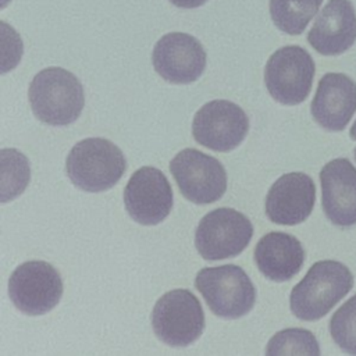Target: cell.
I'll use <instances>...</instances> for the list:
<instances>
[{"label": "cell", "mask_w": 356, "mask_h": 356, "mask_svg": "<svg viewBox=\"0 0 356 356\" xmlns=\"http://www.w3.org/2000/svg\"><path fill=\"white\" fill-rule=\"evenodd\" d=\"M1 202L17 197L26 188L31 171L26 157L15 149H3L1 153Z\"/></svg>", "instance_id": "19"}, {"label": "cell", "mask_w": 356, "mask_h": 356, "mask_svg": "<svg viewBox=\"0 0 356 356\" xmlns=\"http://www.w3.org/2000/svg\"><path fill=\"white\" fill-rule=\"evenodd\" d=\"M156 337L170 346H186L204 330V313L200 300L189 289H172L164 293L152 312Z\"/></svg>", "instance_id": "6"}, {"label": "cell", "mask_w": 356, "mask_h": 356, "mask_svg": "<svg viewBox=\"0 0 356 356\" xmlns=\"http://www.w3.org/2000/svg\"><path fill=\"white\" fill-rule=\"evenodd\" d=\"M254 261L266 278L284 282L300 271L305 249L293 235L273 231L259 239L254 248Z\"/></svg>", "instance_id": "17"}, {"label": "cell", "mask_w": 356, "mask_h": 356, "mask_svg": "<svg viewBox=\"0 0 356 356\" xmlns=\"http://www.w3.org/2000/svg\"><path fill=\"white\" fill-rule=\"evenodd\" d=\"M349 138L352 140H356V121L353 122V125L350 127V131H349Z\"/></svg>", "instance_id": "23"}, {"label": "cell", "mask_w": 356, "mask_h": 356, "mask_svg": "<svg viewBox=\"0 0 356 356\" xmlns=\"http://www.w3.org/2000/svg\"><path fill=\"white\" fill-rule=\"evenodd\" d=\"M28 99L39 121L57 127L74 122L85 106L82 83L60 67L39 71L29 83Z\"/></svg>", "instance_id": "2"}, {"label": "cell", "mask_w": 356, "mask_h": 356, "mask_svg": "<svg viewBox=\"0 0 356 356\" xmlns=\"http://www.w3.org/2000/svg\"><path fill=\"white\" fill-rule=\"evenodd\" d=\"M63 291L60 273L43 260H29L19 264L8 278L11 302L28 316L50 312L60 302Z\"/></svg>", "instance_id": "9"}, {"label": "cell", "mask_w": 356, "mask_h": 356, "mask_svg": "<svg viewBox=\"0 0 356 356\" xmlns=\"http://www.w3.org/2000/svg\"><path fill=\"white\" fill-rule=\"evenodd\" d=\"M316 185L312 177L293 171L281 175L266 196V214L274 224L296 225L313 211Z\"/></svg>", "instance_id": "13"}, {"label": "cell", "mask_w": 356, "mask_h": 356, "mask_svg": "<svg viewBox=\"0 0 356 356\" xmlns=\"http://www.w3.org/2000/svg\"><path fill=\"white\" fill-rule=\"evenodd\" d=\"M321 206L338 227L356 224V167L345 157L334 159L320 171Z\"/></svg>", "instance_id": "14"}, {"label": "cell", "mask_w": 356, "mask_h": 356, "mask_svg": "<svg viewBox=\"0 0 356 356\" xmlns=\"http://www.w3.org/2000/svg\"><path fill=\"white\" fill-rule=\"evenodd\" d=\"M250 220L231 207H220L202 217L195 231V246L204 260L238 256L250 242Z\"/></svg>", "instance_id": "7"}, {"label": "cell", "mask_w": 356, "mask_h": 356, "mask_svg": "<svg viewBox=\"0 0 356 356\" xmlns=\"http://www.w3.org/2000/svg\"><path fill=\"white\" fill-rule=\"evenodd\" d=\"M266 353L318 356L320 346L312 331L305 328H285L270 338Z\"/></svg>", "instance_id": "20"}, {"label": "cell", "mask_w": 356, "mask_h": 356, "mask_svg": "<svg viewBox=\"0 0 356 356\" xmlns=\"http://www.w3.org/2000/svg\"><path fill=\"white\" fill-rule=\"evenodd\" d=\"M249 131L246 113L229 100H211L195 114L192 135L197 143L214 152H231Z\"/></svg>", "instance_id": "10"}, {"label": "cell", "mask_w": 356, "mask_h": 356, "mask_svg": "<svg viewBox=\"0 0 356 356\" xmlns=\"http://www.w3.org/2000/svg\"><path fill=\"white\" fill-rule=\"evenodd\" d=\"M127 170L121 149L106 138H86L71 149L65 160L70 181L86 192L113 188Z\"/></svg>", "instance_id": "3"}, {"label": "cell", "mask_w": 356, "mask_h": 356, "mask_svg": "<svg viewBox=\"0 0 356 356\" xmlns=\"http://www.w3.org/2000/svg\"><path fill=\"white\" fill-rule=\"evenodd\" d=\"M172 202V188L167 177L152 165L136 170L124 189L125 210L142 225H156L167 218Z\"/></svg>", "instance_id": "11"}, {"label": "cell", "mask_w": 356, "mask_h": 356, "mask_svg": "<svg viewBox=\"0 0 356 356\" xmlns=\"http://www.w3.org/2000/svg\"><path fill=\"white\" fill-rule=\"evenodd\" d=\"M170 171L185 199L196 204L217 202L227 189L224 165L197 149L178 152L170 161Z\"/></svg>", "instance_id": "8"}, {"label": "cell", "mask_w": 356, "mask_h": 356, "mask_svg": "<svg viewBox=\"0 0 356 356\" xmlns=\"http://www.w3.org/2000/svg\"><path fill=\"white\" fill-rule=\"evenodd\" d=\"M330 334L342 350L356 355V293L332 314Z\"/></svg>", "instance_id": "21"}, {"label": "cell", "mask_w": 356, "mask_h": 356, "mask_svg": "<svg viewBox=\"0 0 356 356\" xmlns=\"http://www.w3.org/2000/svg\"><path fill=\"white\" fill-rule=\"evenodd\" d=\"M314 72V60L309 51L300 46H284L267 60L264 83L274 100L285 106H296L307 99Z\"/></svg>", "instance_id": "5"}, {"label": "cell", "mask_w": 356, "mask_h": 356, "mask_svg": "<svg viewBox=\"0 0 356 356\" xmlns=\"http://www.w3.org/2000/svg\"><path fill=\"white\" fill-rule=\"evenodd\" d=\"M310 111L324 129L343 131L356 111V82L346 74L327 72L318 81Z\"/></svg>", "instance_id": "15"}, {"label": "cell", "mask_w": 356, "mask_h": 356, "mask_svg": "<svg viewBox=\"0 0 356 356\" xmlns=\"http://www.w3.org/2000/svg\"><path fill=\"white\" fill-rule=\"evenodd\" d=\"M309 44L323 56H339L356 42V10L350 0H328L307 33Z\"/></svg>", "instance_id": "16"}, {"label": "cell", "mask_w": 356, "mask_h": 356, "mask_svg": "<svg viewBox=\"0 0 356 356\" xmlns=\"http://www.w3.org/2000/svg\"><path fill=\"white\" fill-rule=\"evenodd\" d=\"M353 156H355V160H356V147H355V150H353Z\"/></svg>", "instance_id": "24"}, {"label": "cell", "mask_w": 356, "mask_h": 356, "mask_svg": "<svg viewBox=\"0 0 356 356\" xmlns=\"http://www.w3.org/2000/svg\"><path fill=\"white\" fill-rule=\"evenodd\" d=\"M321 4L323 0H270V15L280 31L300 35Z\"/></svg>", "instance_id": "18"}, {"label": "cell", "mask_w": 356, "mask_h": 356, "mask_svg": "<svg viewBox=\"0 0 356 356\" xmlns=\"http://www.w3.org/2000/svg\"><path fill=\"white\" fill-rule=\"evenodd\" d=\"M195 286L209 309L222 318H239L256 302V289L248 274L235 264L206 267L197 271Z\"/></svg>", "instance_id": "4"}, {"label": "cell", "mask_w": 356, "mask_h": 356, "mask_svg": "<svg viewBox=\"0 0 356 356\" xmlns=\"http://www.w3.org/2000/svg\"><path fill=\"white\" fill-rule=\"evenodd\" d=\"M353 274L341 261L318 260L292 288L291 312L305 321L324 317L353 288Z\"/></svg>", "instance_id": "1"}, {"label": "cell", "mask_w": 356, "mask_h": 356, "mask_svg": "<svg viewBox=\"0 0 356 356\" xmlns=\"http://www.w3.org/2000/svg\"><path fill=\"white\" fill-rule=\"evenodd\" d=\"M207 54L202 43L192 35L170 32L153 47L152 63L156 72L170 83L195 82L204 71Z\"/></svg>", "instance_id": "12"}, {"label": "cell", "mask_w": 356, "mask_h": 356, "mask_svg": "<svg viewBox=\"0 0 356 356\" xmlns=\"http://www.w3.org/2000/svg\"><path fill=\"white\" fill-rule=\"evenodd\" d=\"M206 1L207 0H170V3L181 8H196L203 6Z\"/></svg>", "instance_id": "22"}]
</instances>
